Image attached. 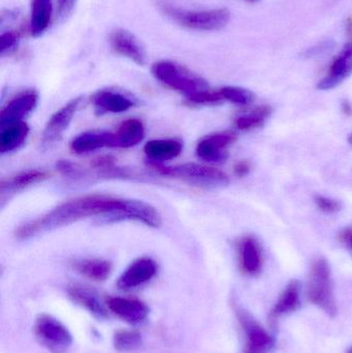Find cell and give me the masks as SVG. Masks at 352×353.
Wrapping results in <instances>:
<instances>
[{
  "label": "cell",
  "mask_w": 352,
  "mask_h": 353,
  "mask_svg": "<svg viewBox=\"0 0 352 353\" xmlns=\"http://www.w3.org/2000/svg\"><path fill=\"white\" fill-rule=\"evenodd\" d=\"M99 216L105 223L134 220L150 228L161 225V216L152 205L136 199L92 194L61 203L48 213L25 222L14 232L17 240L25 241L39 234L70 225L85 218Z\"/></svg>",
  "instance_id": "cell-1"
},
{
  "label": "cell",
  "mask_w": 352,
  "mask_h": 353,
  "mask_svg": "<svg viewBox=\"0 0 352 353\" xmlns=\"http://www.w3.org/2000/svg\"><path fill=\"white\" fill-rule=\"evenodd\" d=\"M308 300L328 316L338 313L333 285L332 270L324 257L314 259L310 268L307 285Z\"/></svg>",
  "instance_id": "cell-2"
},
{
  "label": "cell",
  "mask_w": 352,
  "mask_h": 353,
  "mask_svg": "<svg viewBox=\"0 0 352 353\" xmlns=\"http://www.w3.org/2000/svg\"><path fill=\"white\" fill-rule=\"evenodd\" d=\"M151 72L156 80L181 93L186 99L210 89L204 79L171 60L155 62L151 68Z\"/></svg>",
  "instance_id": "cell-3"
},
{
  "label": "cell",
  "mask_w": 352,
  "mask_h": 353,
  "mask_svg": "<svg viewBox=\"0 0 352 353\" xmlns=\"http://www.w3.org/2000/svg\"><path fill=\"white\" fill-rule=\"evenodd\" d=\"M149 167L159 175L181 179L189 184L204 188H218L229 184V176L220 170L206 167L198 163L169 165L158 163H149Z\"/></svg>",
  "instance_id": "cell-4"
},
{
  "label": "cell",
  "mask_w": 352,
  "mask_h": 353,
  "mask_svg": "<svg viewBox=\"0 0 352 353\" xmlns=\"http://www.w3.org/2000/svg\"><path fill=\"white\" fill-rule=\"evenodd\" d=\"M165 12L178 24L194 30H219L227 26L231 20V12L227 8L187 10L173 6H165Z\"/></svg>",
  "instance_id": "cell-5"
},
{
  "label": "cell",
  "mask_w": 352,
  "mask_h": 353,
  "mask_svg": "<svg viewBox=\"0 0 352 353\" xmlns=\"http://www.w3.org/2000/svg\"><path fill=\"white\" fill-rule=\"evenodd\" d=\"M234 312L243 332V353H270L275 348L276 342L266 329L254 319L253 315L243 307L234 303Z\"/></svg>",
  "instance_id": "cell-6"
},
{
  "label": "cell",
  "mask_w": 352,
  "mask_h": 353,
  "mask_svg": "<svg viewBox=\"0 0 352 353\" xmlns=\"http://www.w3.org/2000/svg\"><path fill=\"white\" fill-rule=\"evenodd\" d=\"M33 331L41 345L52 353L68 352L72 346V337L68 327L51 315H39Z\"/></svg>",
  "instance_id": "cell-7"
},
{
  "label": "cell",
  "mask_w": 352,
  "mask_h": 353,
  "mask_svg": "<svg viewBox=\"0 0 352 353\" xmlns=\"http://www.w3.org/2000/svg\"><path fill=\"white\" fill-rule=\"evenodd\" d=\"M237 141V134L231 130H223L208 134L200 139L196 145V157L207 163H225L229 157L227 148Z\"/></svg>",
  "instance_id": "cell-8"
},
{
  "label": "cell",
  "mask_w": 352,
  "mask_h": 353,
  "mask_svg": "<svg viewBox=\"0 0 352 353\" xmlns=\"http://www.w3.org/2000/svg\"><path fill=\"white\" fill-rule=\"evenodd\" d=\"M82 101V97H76L51 116L41 134V145L43 149L50 148L62 138Z\"/></svg>",
  "instance_id": "cell-9"
},
{
  "label": "cell",
  "mask_w": 352,
  "mask_h": 353,
  "mask_svg": "<svg viewBox=\"0 0 352 353\" xmlns=\"http://www.w3.org/2000/svg\"><path fill=\"white\" fill-rule=\"evenodd\" d=\"M39 94L37 91L25 90L12 97L0 113V128L10 124L21 122L37 107Z\"/></svg>",
  "instance_id": "cell-10"
},
{
  "label": "cell",
  "mask_w": 352,
  "mask_h": 353,
  "mask_svg": "<svg viewBox=\"0 0 352 353\" xmlns=\"http://www.w3.org/2000/svg\"><path fill=\"white\" fill-rule=\"evenodd\" d=\"M109 43L116 53L132 60L134 63L144 65L146 62L144 47L130 31L121 28L112 31L109 35Z\"/></svg>",
  "instance_id": "cell-11"
},
{
  "label": "cell",
  "mask_w": 352,
  "mask_h": 353,
  "mask_svg": "<svg viewBox=\"0 0 352 353\" xmlns=\"http://www.w3.org/2000/svg\"><path fill=\"white\" fill-rule=\"evenodd\" d=\"M157 273V265L150 257L134 261L120 276L117 286L120 290H132L150 281Z\"/></svg>",
  "instance_id": "cell-12"
},
{
  "label": "cell",
  "mask_w": 352,
  "mask_h": 353,
  "mask_svg": "<svg viewBox=\"0 0 352 353\" xmlns=\"http://www.w3.org/2000/svg\"><path fill=\"white\" fill-rule=\"evenodd\" d=\"M91 101L99 115L123 113L136 105L132 97L114 89L97 91L92 95Z\"/></svg>",
  "instance_id": "cell-13"
},
{
  "label": "cell",
  "mask_w": 352,
  "mask_h": 353,
  "mask_svg": "<svg viewBox=\"0 0 352 353\" xmlns=\"http://www.w3.org/2000/svg\"><path fill=\"white\" fill-rule=\"evenodd\" d=\"M352 74V41L347 43L331 65L329 74L318 84L320 90H331L344 82Z\"/></svg>",
  "instance_id": "cell-14"
},
{
  "label": "cell",
  "mask_w": 352,
  "mask_h": 353,
  "mask_svg": "<svg viewBox=\"0 0 352 353\" xmlns=\"http://www.w3.org/2000/svg\"><path fill=\"white\" fill-rule=\"evenodd\" d=\"M240 268L246 275L258 276L262 273V247L253 236H245L238 243Z\"/></svg>",
  "instance_id": "cell-15"
},
{
  "label": "cell",
  "mask_w": 352,
  "mask_h": 353,
  "mask_svg": "<svg viewBox=\"0 0 352 353\" xmlns=\"http://www.w3.org/2000/svg\"><path fill=\"white\" fill-rule=\"evenodd\" d=\"M107 305L112 312L132 325L142 323L143 321H146L150 312L148 306L136 299L113 296L107 299Z\"/></svg>",
  "instance_id": "cell-16"
},
{
  "label": "cell",
  "mask_w": 352,
  "mask_h": 353,
  "mask_svg": "<svg viewBox=\"0 0 352 353\" xmlns=\"http://www.w3.org/2000/svg\"><path fill=\"white\" fill-rule=\"evenodd\" d=\"M300 294H301V284L298 280H291L269 314V323L273 329H276L281 317L289 313L296 312L301 307Z\"/></svg>",
  "instance_id": "cell-17"
},
{
  "label": "cell",
  "mask_w": 352,
  "mask_h": 353,
  "mask_svg": "<svg viewBox=\"0 0 352 353\" xmlns=\"http://www.w3.org/2000/svg\"><path fill=\"white\" fill-rule=\"evenodd\" d=\"M105 147L116 148L115 132L89 130L79 134L70 143V149L76 154H86Z\"/></svg>",
  "instance_id": "cell-18"
},
{
  "label": "cell",
  "mask_w": 352,
  "mask_h": 353,
  "mask_svg": "<svg viewBox=\"0 0 352 353\" xmlns=\"http://www.w3.org/2000/svg\"><path fill=\"white\" fill-rule=\"evenodd\" d=\"M50 174L41 170H27L20 172L10 178L2 179L0 183V195L3 203L10 199L12 195L16 194L19 191L24 190L32 185L43 182L50 178Z\"/></svg>",
  "instance_id": "cell-19"
},
{
  "label": "cell",
  "mask_w": 352,
  "mask_h": 353,
  "mask_svg": "<svg viewBox=\"0 0 352 353\" xmlns=\"http://www.w3.org/2000/svg\"><path fill=\"white\" fill-rule=\"evenodd\" d=\"M183 151V144L176 139L152 140L144 147V152L150 163H161L179 157Z\"/></svg>",
  "instance_id": "cell-20"
},
{
  "label": "cell",
  "mask_w": 352,
  "mask_h": 353,
  "mask_svg": "<svg viewBox=\"0 0 352 353\" xmlns=\"http://www.w3.org/2000/svg\"><path fill=\"white\" fill-rule=\"evenodd\" d=\"M68 292L76 304L86 309L97 319H105L109 317L107 308L103 306L99 296L92 290H89L85 286L72 285L68 288Z\"/></svg>",
  "instance_id": "cell-21"
},
{
  "label": "cell",
  "mask_w": 352,
  "mask_h": 353,
  "mask_svg": "<svg viewBox=\"0 0 352 353\" xmlns=\"http://www.w3.org/2000/svg\"><path fill=\"white\" fill-rule=\"evenodd\" d=\"M53 12L52 0H31L29 31L33 37H41L49 28Z\"/></svg>",
  "instance_id": "cell-22"
},
{
  "label": "cell",
  "mask_w": 352,
  "mask_h": 353,
  "mask_svg": "<svg viewBox=\"0 0 352 353\" xmlns=\"http://www.w3.org/2000/svg\"><path fill=\"white\" fill-rule=\"evenodd\" d=\"M115 137L116 148H132L140 144L144 139V124L138 119L125 120L120 124Z\"/></svg>",
  "instance_id": "cell-23"
},
{
  "label": "cell",
  "mask_w": 352,
  "mask_h": 353,
  "mask_svg": "<svg viewBox=\"0 0 352 353\" xmlns=\"http://www.w3.org/2000/svg\"><path fill=\"white\" fill-rule=\"evenodd\" d=\"M29 134V126L25 122H16L3 126L0 132V151L4 153L12 152L22 146Z\"/></svg>",
  "instance_id": "cell-24"
},
{
  "label": "cell",
  "mask_w": 352,
  "mask_h": 353,
  "mask_svg": "<svg viewBox=\"0 0 352 353\" xmlns=\"http://www.w3.org/2000/svg\"><path fill=\"white\" fill-rule=\"evenodd\" d=\"M78 273L93 281H105L112 273V263L105 259H82L72 265Z\"/></svg>",
  "instance_id": "cell-25"
},
{
  "label": "cell",
  "mask_w": 352,
  "mask_h": 353,
  "mask_svg": "<svg viewBox=\"0 0 352 353\" xmlns=\"http://www.w3.org/2000/svg\"><path fill=\"white\" fill-rule=\"evenodd\" d=\"M272 114V109L269 105H260L252 110L250 113L240 116L236 119V126L238 130L243 132L258 130L262 128L266 123L267 119Z\"/></svg>",
  "instance_id": "cell-26"
},
{
  "label": "cell",
  "mask_w": 352,
  "mask_h": 353,
  "mask_svg": "<svg viewBox=\"0 0 352 353\" xmlns=\"http://www.w3.org/2000/svg\"><path fill=\"white\" fill-rule=\"evenodd\" d=\"M114 346L119 352H132L142 346V335L136 331L121 330L114 335Z\"/></svg>",
  "instance_id": "cell-27"
},
{
  "label": "cell",
  "mask_w": 352,
  "mask_h": 353,
  "mask_svg": "<svg viewBox=\"0 0 352 353\" xmlns=\"http://www.w3.org/2000/svg\"><path fill=\"white\" fill-rule=\"evenodd\" d=\"M223 101H229L238 105H248L253 103L256 94L248 89L242 87L225 86L219 89Z\"/></svg>",
  "instance_id": "cell-28"
},
{
  "label": "cell",
  "mask_w": 352,
  "mask_h": 353,
  "mask_svg": "<svg viewBox=\"0 0 352 353\" xmlns=\"http://www.w3.org/2000/svg\"><path fill=\"white\" fill-rule=\"evenodd\" d=\"M20 32L17 30L4 31L0 35V54L6 55L18 47L20 41Z\"/></svg>",
  "instance_id": "cell-29"
},
{
  "label": "cell",
  "mask_w": 352,
  "mask_h": 353,
  "mask_svg": "<svg viewBox=\"0 0 352 353\" xmlns=\"http://www.w3.org/2000/svg\"><path fill=\"white\" fill-rule=\"evenodd\" d=\"M314 203L318 205V209L324 213L334 214L342 209V203L340 201L324 196V195L316 194L314 196Z\"/></svg>",
  "instance_id": "cell-30"
},
{
  "label": "cell",
  "mask_w": 352,
  "mask_h": 353,
  "mask_svg": "<svg viewBox=\"0 0 352 353\" xmlns=\"http://www.w3.org/2000/svg\"><path fill=\"white\" fill-rule=\"evenodd\" d=\"M339 241L341 244L349 250L352 255V226H346L343 228L338 234Z\"/></svg>",
  "instance_id": "cell-31"
},
{
  "label": "cell",
  "mask_w": 352,
  "mask_h": 353,
  "mask_svg": "<svg viewBox=\"0 0 352 353\" xmlns=\"http://www.w3.org/2000/svg\"><path fill=\"white\" fill-rule=\"evenodd\" d=\"M76 0H58V14L60 18H66L74 10Z\"/></svg>",
  "instance_id": "cell-32"
},
{
  "label": "cell",
  "mask_w": 352,
  "mask_h": 353,
  "mask_svg": "<svg viewBox=\"0 0 352 353\" xmlns=\"http://www.w3.org/2000/svg\"><path fill=\"white\" fill-rule=\"evenodd\" d=\"M234 171L238 176H245L251 171V165H250L249 161H241L236 163Z\"/></svg>",
  "instance_id": "cell-33"
},
{
  "label": "cell",
  "mask_w": 352,
  "mask_h": 353,
  "mask_svg": "<svg viewBox=\"0 0 352 353\" xmlns=\"http://www.w3.org/2000/svg\"><path fill=\"white\" fill-rule=\"evenodd\" d=\"M341 109H342V112L345 114V115L349 116V117L352 116V105L349 101H342Z\"/></svg>",
  "instance_id": "cell-34"
},
{
  "label": "cell",
  "mask_w": 352,
  "mask_h": 353,
  "mask_svg": "<svg viewBox=\"0 0 352 353\" xmlns=\"http://www.w3.org/2000/svg\"><path fill=\"white\" fill-rule=\"evenodd\" d=\"M349 144L352 145V134H349Z\"/></svg>",
  "instance_id": "cell-35"
},
{
  "label": "cell",
  "mask_w": 352,
  "mask_h": 353,
  "mask_svg": "<svg viewBox=\"0 0 352 353\" xmlns=\"http://www.w3.org/2000/svg\"><path fill=\"white\" fill-rule=\"evenodd\" d=\"M247 1H249V2H258V1H260V0H247Z\"/></svg>",
  "instance_id": "cell-36"
},
{
  "label": "cell",
  "mask_w": 352,
  "mask_h": 353,
  "mask_svg": "<svg viewBox=\"0 0 352 353\" xmlns=\"http://www.w3.org/2000/svg\"><path fill=\"white\" fill-rule=\"evenodd\" d=\"M346 353H352V347L347 350Z\"/></svg>",
  "instance_id": "cell-37"
}]
</instances>
